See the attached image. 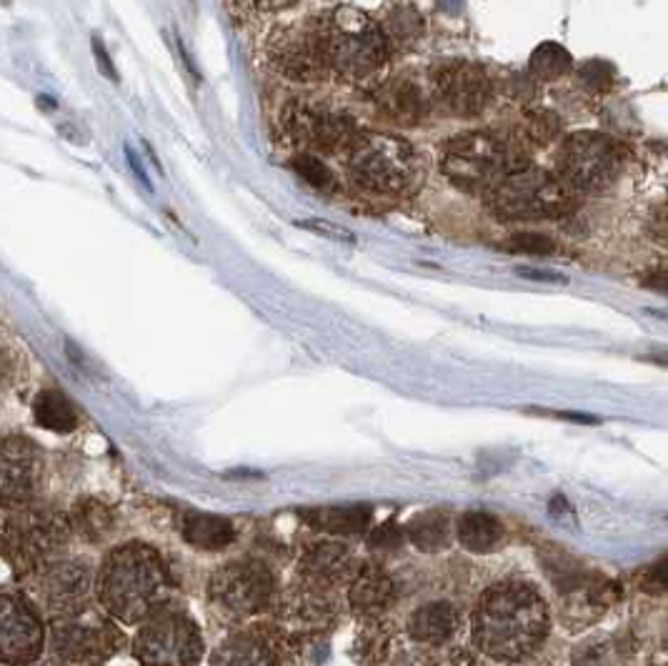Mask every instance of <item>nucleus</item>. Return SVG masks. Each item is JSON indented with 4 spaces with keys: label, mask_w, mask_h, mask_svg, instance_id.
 <instances>
[{
    "label": "nucleus",
    "mask_w": 668,
    "mask_h": 666,
    "mask_svg": "<svg viewBox=\"0 0 668 666\" xmlns=\"http://www.w3.org/2000/svg\"><path fill=\"white\" fill-rule=\"evenodd\" d=\"M101 609L121 624H143L166 606L168 572L156 549L141 542L115 546L95 576Z\"/></svg>",
    "instance_id": "f257e3e1"
},
{
    "label": "nucleus",
    "mask_w": 668,
    "mask_h": 666,
    "mask_svg": "<svg viewBox=\"0 0 668 666\" xmlns=\"http://www.w3.org/2000/svg\"><path fill=\"white\" fill-rule=\"evenodd\" d=\"M473 634H476L481 649L493 659H524L548 634V609L544 598L528 584H496L479 602Z\"/></svg>",
    "instance_id": "f03ea898"
},
{
    "label": "nucleus",
    "mask_w": 668,
    "mask_h": 666,
    "mask_svg": "<svg viewBox=\"0 0 668 666\" xmlns=\"http://www.w3.org/2000/svg\"><path fill=\"white\" fill-rule=\"evenodd\" d=\"M73 536L71 519L51 506H25L13 511L0 526V556L18 578L28 582L35 572L63 556Z\"/></svg>",
    "instance_id": "7ed1b4c3"
},
{
    "label": "nucleus",
    "mask_w": 668,
    "mask_h": 666,
    "mask_svg": "<svg viewBox=\"0 0 668 666\" xmlns=\"http://www.w3.org/2000/svg\"><path fill=\"white\" fill-rule=\"evenodd\" d=\"M326 69L346 79H363L386 61V35L363 11L338 6L318 21Z\"/></svg>",
    "instance_id": "20e7f679"
},
{
    "label": "nucleus",
    "mask_w": 668,
    "mask_h": 666,
    "mask_svg": "<svg viewBox=\"0 0 668 666\" xmlns=\"http://www.w3.org/2000/svg\"><path fill=\"white\" fill-rule=\"evenodd\" d=\"M48 636L55 659L63 666H103L123 646L119 622L93 604L51 616Z\"/></svg>",
    "instance_id": "39448f33"
},
{
    "label": "nucleus",
    "mask_w": 668,
    "mask_h": 666,
    "mask_svg": "<svg viewBox=\"0 0 668 666\" xmlns=\"http://www.w3.org/2000/svg\"><path fill=\"white\" fill-rule=\"evenodd\" d=\"M346 171L363 191L391 196L409 188L415 173V156L399 139L368 133L356 136L346 148Z\"/></svg>",
    "instance_id": "423d86ee"
},
{
    "label": "nucleus",
    "mask_w": 668,
    "mask_h": 666,
    "mask_svg": "<svg viewBox=\"0 0 668 666\" xmlns=\"http://www.w3.org/2000/svg\"><path fill=\"white\" fill-rule=\"evenodd\" d=\"M141 666H201L203 634L178 606H161L141 624L133 639Z\"/></svg>",
    "instance_id": "0eeeda50"
},
{
    "label": "nucleus",
    "mask_w": 668,
    "mask_h": 666,
    "mask_svg": "<svg viewBox=\"0 0 668 666\" xmlns=\"http://www.w3.org/2000/svg\"><path fill=\"white\" fill-rule=\"evenodd\" d=\"M276 594V576L266 564L254 559L223 564L210 576L208 598L213 609L234 622H246L248 616L266 612Z\"/></svg>",
    "instance_id": "6e6552de"
},
{
    "label": "nucleus",
    "mask_w": 668,
    "mask_h": 666,
    "mask_svg": "<svg viewBox=\"0 0 668 666\" xmlns=\"http://www.w3.org/2000/svg\"><path fill=\"white\" fill-rule=\"evenodd\" d=\"M489 204L503 218L534 221L558 216L566 208L568 196L561 183L544 171L526 168L506 173L489 191Z\"/></svg>",
    "instance_id": "1a4fd4ad"
},
{
    "label": "nucleus",
    "mask_w": 668,
    "mask_h": 666,
    "mask_svg": "<svg viewBox=\"0 0 668 666\" xmlns=\"http://www.w3.org/2000/svg\"><path fill=\"white\" fill-rule=\"evenodd\" d=\"M45 646L43 614L31 596L0 588V664L35 662Z\"/></svg>",
    "instance_id": "9d476101"
},
{
    "label": "nucleus",
    "mask_w": 668,
    "mask_h": 666,
    "mask_svg": "<svg viewBox=\"0 0 668 666\" xmlns=\"http://www.w3.org/2000/svg\"><path fill=\"white\" fill-rule=\"evenodd\" d=\"M443 173L466 191H491L506 176L508 156L499 141L481 133L456 139L443 151Z\"/></svg>",
    "instance_id": "9b49d317"
},
{
    "label": "nucleus",
    "mask_w": 668,
    "mask_h": 666,
    "mask_svg": "<svg viewBox=\"0 0 668 666\" xmlns=\"http://www.w3.org/2000/svg\"><path fill=\"white\" fill-rule=\"evenodd\" d=\"M28 582H31L33 602L51 616H58L89 604V594L93 588V566L89 564V559L63 554L53 559V562H48Z\"/></svg>",
    "instance_id": "f8f14e48"
},
{
    "label": "nucleus",
    "mask_w": 668,
    "mask_h": 666,
    "mask_svg": "<svg viewBox=\"0 0 668 666\" xmlns=\"http://www.w3.org/2000/svg\"><path fill=\"white\" fill-rule=\"evenodd\" d=\"M621 168V156L608 139L598 133H578L561 153V173L568 186L580 191H604Z\"/></svg>",
    "instance_id": "ddd939ff"
},
{
    "label": "nucleus",
    "mask_w": 668,
    "mask_h": 666,
    "mask_svg": "<svg viewBox=\"0 0 668 666\" xmlns=\"http://www.w3.org/2000/svg\"><path fill=\"white\" fill-rule=\"evenodd\" d=\"M43 479V453L31 439H0V506L25 509L33 504Z\"/></svg>",
    "instance_id": "4468645a"
},
{
    "label": "nucleus",
    "mask_w": 668,
    "mask_h": 666,
    "mask_svg": "<svg viewBox=\"0 0 668 666\" xmlns=\"http://www.w3.org/2000/svg\"><path fill=\"white\" fill-rule=\"evenodd\" d=\"M284 125L290 139L314 151L348 148L356 139L351 119L316 103L288 105Z\"/></svg>",
    "instance_id": "2eb2a0df"
},
{
    "label": "nucleus",
    "mask_w": 668,
    "mask_h": 666,
    "mask_svg": "<svg viewBox=\"0 0 668 666\" xmlns=\"http://www.w3.org/2000/svg\"><path fill=\"white\" fill-rule=\"evenodd\" d=\"M270 65L286 79L294 81H316L323 75L326 61L318 38V23L306 28H284L276 31L268 45Z\"/></svg>",
    "instance_id": "dca6fc26"
},
{
    "label": "nucleus",
    "mask_w": 668,
    "mask_h": 666,
    "mask_svg": "<svg viewBox=\"0 0 668 666\" xmlns=\"http://www.w3.org/2000/svg\"><path fill=\"white\" fill-rule=\"evenodd\" d=\"M435 89L445 109L456 115H476L486 109L491 99L489 75L466 61L445 65L435 79Z\"/></svg>",
    "instance_id": "f3484780"
},
{
    "label": "nucleus",
    "mask_w": 668,
    "mask_h": 666,
    "mask_svg": "<svg viewBox=\"0 0 668 666\" xmlns=\"http://www.w3.org/2000/svg\"><path fill=\"white\" fill-rule=\"evenodd\" d=\"M210 666H278V654L266 632L246 626L218 644Z\"/></svg>",
    "instance_id": "a211bd4d"
},
{
    "label": "nucleus",
    "mask_w": 668,
    "mask_h": 666,
    "mask_svg": "<svg viewBox=\"0 0 668 666\" xmlns=\"http://www.w3.org/2000/svg\"><path fill=\"white\" fill-rule=\"evenodd\" d=\"M181 534L186 544L198 552H223L236 542L234 521L216 514H198V511H188L183 516Z\"/></svg>",
    "instance_id": "6ab92c4d"
},
{
    "label": "nucleus",
    "mask_w": 668,
    "mask_h": 666,
    "mask_svg": "<svg viewBox=\"0 0 668 666\" xmlns=\"http://www.w3.org/2000/svg\"><path fill=\"white\" fill-rule=\"evenodd\" d=\"M348 568H351V552L336 542H323L308 549L301 562V574L316 586H331L341 582Z\"/></svg>",
    "instance_id": "aec40b11"
},
{
    "label": "nucleus",
    "mask_w": 668,
    "mask_h": 666,
    "mask_svg": "<svg viewBox=\"0 0 668 666\" xmlns=\"http://www.w3.org/2000/svg\"><path fill=\"white\" fill-rule=\"evenodd\" d=\"M68 519H71L73 534H79L89 544H103L115 531V516L111 506L99 499L75 501Z\"/></svg>",
    "instance_id": "412c9836"
},
{
    "label": "nucleus",
    "mask_w": 668,
    "mask_h": 666,
    "mask_svg": "<svg viewBox=\"0 0 668 666\" xmlns=\"http://www.w3.org/2000/svg\"><path fill=\"white\" fill-rule=\"evenodd\" d=\"M33 417L38 427L55 433H71L81 423L79 411H75L71 399L55 389H45L35 396Z\"/></svg>",
    "instance_id": "4be33fe9"
},
{
    "label": "nucleus",
    "mask_w": 668,
    "mask_h": 666,
    "mask_svg": "<svg viewBox=\"0 0 668 666\" xmlns=\"http://www.w3.org/2000/svg\"><path fill=\"white\" fill-rule=\"evenodd\" d=\"M459 542L473 554H489L503 542V524L489 511H469L459 524Z\"/></svg>",
    "instance_id": "5701e85b"
},
{
    "label": "nucleus",
    "mask_w": 668,
    "mask_h": 666,
    "mask_svg": "<svg viewBox=\"0 0 668 666\" xmlns=\"http://www.w3.org/2000/svg\"><path fill=\"white\" fill-rule=\"evenodd\" d=\"M405 536L421 552H441V549L451 544V516L441 509L423 511L405 529Z\"/></svg>",
    "instance_id": "b1692460"
},
{
    "label": "nucleus",
    "mask_w": 668,
    "mask_h": 666,
    "mask_svg": "<svg viewBox=\"0 0 668 666\" xmlns=\"http://www.w3.org/2000/svg\"><path fill=\"white\" fill-rule=\"evenodd\" d=\"M393 594V582L386 576L381 568L376 566H366L356 574L351 592H348V598L356 606L358 612H379L389 604V598Z\"/></svg>",
    "instance_id": "393cba45"
},
{
    "label": "nucleus",
    "mask_w": 668,
    "mask_h": 666,
    "mask_svg": "<svg viewBox=\"0 0 668 666\" xmlns=\"http://www.w3.org/2000/svg\"><path fill=\"white\" fill-rule=\"evenodd\" d=\"M409 629L413 639L439 644L443 639H449L453 629H456V612H453L451 604H443V602L425 604L411 616Z\"/></svg>",
    "instance_id": "a878e982"
},
{
    "label": "nucleus",
    "mask_w": 668,
    "mask_h": 666,
    "mask_svg": "<svg viewBox=\"0 0 668 666\" xmlns=\"http://www.w3.org/2000/svg\"><path fill=\"white\" fill-rule=\"evenodd\" d=\"M308 524L328 531V534H361L371 524V509L368 506H328L306 514Z\"/></svg>",
    "instance_id": "bb28decb"
},
{
    "label": "nucleus",
    "mask_w": 668,
    "mask_h": 666,
    "mask_svg": "<svg viewBox=\"0 0 668 666\" xmlns=\"http://www.w3.org/2000/svg\"><path fill=\"white\" fill-rule=\"evenodd\" d=\"M381 105L383 111L391 115V119L401 121V123H413L419 121L421 109H423V99L421 91L415 89L409 81H399L393 85H386L381 93Z\"/></svg>",
    "instance_id": "cd10ccee"
},
{
    "label": "nucleus",
    "mask_w": 668,
    "mask_h": 666,
    "mask_svg": "<svg viewBox=\"0 0 668 666\" xmlns=\"http://www.w3.org/2000/svg\"><path fill=\"white\" fill-rule=\"evenodd\" d=\"M296 171L301 173L304 176V181H308L311 183L314 188H328L333 183V176H331V171L326 168V163L323 161H318L316 156H301V158H296Z\"/></svg>",
    "instance_id": "c85d7f7f"
},
{
    "label": "nucleus",
    "mask_w": 668,
    "mask_h": 666,
    "mask_svg": "<svg viewBox=\"0 0 668 666\" xmlns=\"http://www.w3.org/2000/svg\"><path fill=\"white\" fill-rule=\"evenodd\" d=\"M301 226L314 230V234H321L326 238H333V240H346V244H353L356 236L351 234V230L343 228V226H333L328 224V221H321V218H308V221H301Z\"/></svg>",
    "instance_id": "c756f323"
},
{
    "label": "nucleus",
    "mask_w": 668,
    "mask_h": 666,
    "mask_svg": "<svg viewBox=\"0 0 668 666\" xmlns=\"http://www.w3.org/2000/svg\"><path fill=\"white\" fill-rule=\"evenodd\" d=\"M641 584L646 592H668V556L646 568Z\"/></svg>",
    "instance_id": "7c9ffc66"
},
{
    "label": "nucleus",
    "mask_w": 668,
    "mask_h": 666,
    "mask_svg": "<svg viewBox=\"0 0 668 666\" xmlns=\"http://www.w3.org/2000/svg\"><path fill=\"white\" fill-rule=\"evenodd\" d=\"M415 25H419V18H415L413 11H409V8H395V11L391 13L389 28H391V33L395 38H401V41H405V38L413 35Z\"/></svg>",
    "instance_id": "2f4dec72"
},
{
    "label": "nucleus",
    "mask_w": 668,
    "mask_h": 666,
    "mask_svg": "<svg viewBox=\"0 0 668 666\" xmlns=\"http://www.w3.org/2000/svg\"><path fill=\"white\" fill-rule=\"evenodd\" d=\"M401 542H403L401 529L393 526V524H383L381 529H376L373 536H371V544L376 549H395Z\"/></svg>",
    "instance_id": "473e14b6"
},
{
    "label": "nucleus",
    "mask_w": 668,
    "mask_h": 666,
    "mask_svg": "<svg viewBox=\"0 0 668 666\" xmlns=\"http://www.w3.org/2000/svg\"><path fill=\"white\" fill-rule=\"evenodd\" d=\"M511 248L524 250V254H548L551 244L544 236H516L511 240Z\"/></svg>",
    "instance_id": "72a5a7b5"
},
{
    "label": "nucleus",
    "mask_w": 668,
    "mask_h": 666,
    "mask_svg": "<svg viewBox=\"0 0 668 666\" xmlns=\"http://www.w3.org/2000/svg\"><path fill=\"white\" fill-rule=\"evenodd\" d=\"M516 271H518V276L531 278V281H556V284H564L566 281V276H561L556 271H546V268H526V266H521V268H516Z\"/></svg>",
    "instance_id": "f704fd0d"
},
{
    "label": "nucleus",
    "mask_w": 668,
    "mask_h": 666,
    "mask_svg": "<svg viewBox=\"0 0 668 666\" xmlns=\"http://www.w3.org/2000/svg\"><path fill=\"white\" fill-rule=\"evenodd\" d=\"M576 666H604V656L594 646H584V649L576 652Z\"/></svg>",
    "instance_id": "c9c22d12"
},
{
    "label": "nucleus",
    "mask_w": 668,
    "mask_h": 666,
    "mask_svg": "<svg viewBox=\"0 0 668 666\" xmlns=\"http://www.w3.org/2000/svg\"><path fill=\"white\" fill-rule=\"evenodd\" d=\"M93 51H95V58H99V69H101V65H103V73L109 75L111 81L119 79V75H115L113 63L109 61V53H105V48H103V43L99 41V38H93Z\"/></svg>",
    "instance_id": "e433bc0d"
},
{
    "label": "nucleus",
    "mask_w": 668,
    "mask_h": 666,
    "mask_svg": "<svg viewBox=\"0 0 668 666\" xmlns=\"http://www.w3.org/2000/svg\"><path fill=\"white\" fill-rule=\"evenodd\" d=\"M546 413V417H556V419H566V421H574V423H598L596 417H588V413H578V411H541Z\"/></svg>",
    "instance_id": "4c0bfd02"
}]
</instances>
